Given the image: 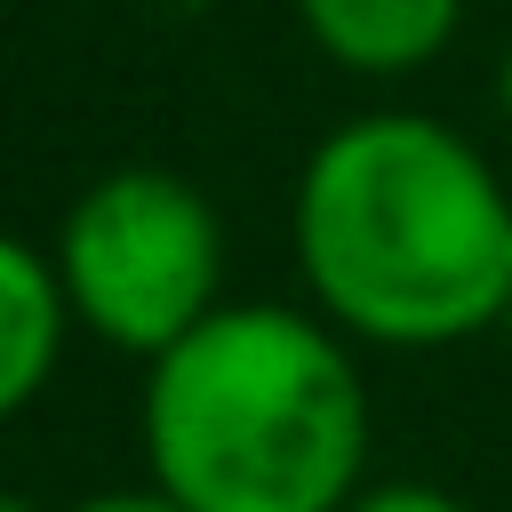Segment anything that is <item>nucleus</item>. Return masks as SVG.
Listing matches in <instances>:
<instances>
[{"label": "nucleus", "mask_w": 512, "mask_h": 512, "mask_svg": "<svg viewBox=\"0 0 512 512\" xmlns=\"http://www.w3.org/2000/svg\"><path fill=\"white\" fill-rule=\"evenodd\" d=\"M296 272L328 328L392 352L504 328L512 192L424 112H368L312 144L296 176Z\"/></svg>", "instance_id": "nucleus-1"}, {"label": "nucleus", "mask_w": 512, "mask_h": 512, "mask_svg": "<svg viewBox=\"0 0 512 512\" xmlns=\"http://www.w3.org/2000/svg\"><path fill=\"white\" fill-rule=\"evenodd\" d=\"M144 464L184 512H344L368 464V384L328 320L216 304L144 360Z\"/></svg>", "instance_id": "nucleus-2"}, {"label": "nucleus", "mask_w": 512, "mask_h": 512, "mask_svg": "<svg viewBox=\"0 0 512 512\" xmlns=\"http://www.w3.org/2000/svg\"><path fill=\"white\" fill-rule=\"evenodd\" d=\"M56 280L72 320L136 360L184 344L224 288V224L208 192L168 168H112L96 176L56 224Z\"/></svg>", "instance_id": "nucleus-3"}, {"label": "nucleus", "mask_w": 512, "mask_h": 512, "mask_svg": "<svg viewBox=\"0 0 512 512\" xmlns=\"http://www.w3.org/2000/svg\"><path fill=\"white\" fill-rule=\"evenodd\" d=\"M64 328H72V304H64L56 264L24 248L16 232H0V424L48 392L64 360Z\"/></svg>", "instance_id": "nucleus-4"}, {"label": "nucleus", "mask_w": 512, "mask_h": 512, "mask_svg": "<svg viewBox=\"0 0 512 512\" xmlns=\"http://www.w3.org/2000/svg\"><path fill=\"white\" fill-rule=\"evenodd\" d=\"M296 16L344 72H416L448 48L464 0H296Z\"/></svg>", "instance_id": "nucleus-5"}, {"label": "nucleus", "mask_w": 512, "mask_h": 512, "mask_svg": "<svg viewBox=\"0 0 512 512\" xmlns=\"http://www.w3.org/2000/svg\"><path fill=\"white\" fill-rule=\"evenodd\" d=\"M344 512H464V496H448L432 480H384V488H360Z\"/></svg>", "instance_id": "nucleus-6"}, {"label": "nucleus", "mask_w": 512, "mask_h": 512, "mask_svg": "<svg viewBox=\"0 0 512 512\" xmlns=\"http://www.w3.org/2000/svg\"><path fill=\"white\" fill-rule=\"evenodd\" d=\"M64 512H184V504L160 496V488H104V496H80V504H64Z\"/></svg>", "instance_id": "nucleus-7"}, {"label": "nucleus", "mask_w": 512, "mask_h": 512, "mask_svg": "<svg viewBox=\"0 0 512 512\" xmlns=\"http://www.w3.org/2000/svg\"><path fill=\"white\" fill-rule=\"evenodd\" d=\"M496 96H504V120H512V48H504V72H496Z\"/></svg>", "instance_id": "nucleus-8"}, {"label": "nucleus", "mask_w": 512, "mask_h": 512, "mask_svg": "<svg viewBox=\"0 0 512 512\" xmlns=\"http://www.w3.org/2000/svg\"><path fill=\"white\" fill-rule=\"evenodd\" d=\"M0 512H40L32 496H16V488H0Z\"/></svg>", "instance_id": "nucleus-9"}, {"label": "nucleus", "mask_w": 512, "mask_h": 512, "mask_svg": "<svg viewBox=\"0 0 512 512\" xmlns=\"http://www.w3.org/2000/svg\"><path fill=\"white\" fill-rule=\"evenodd\" d=\"M504 336H512V304H504Z\"/></svg>", "instance_id": "nucleus-10"}]
</instances>
